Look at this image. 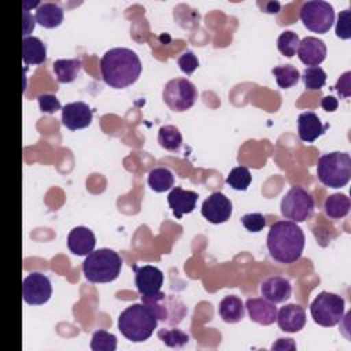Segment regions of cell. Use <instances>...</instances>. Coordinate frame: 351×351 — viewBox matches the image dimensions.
<instances>
[{"label":"cell","instance_id":"6da1fadb","mask_svg":"<svg viewBox=\"0 0 351 351\" xmlns=\"http://www.w3.org/2000/svg\"><path fill=\"white\" fill-rule=\"evenodd\" d=\"M141 69L138 55L123 47L108 49L100 59L103 81L114 89H123L133 85L138 80Z\"/></svg>","mask_w":351,"mask_h":351},{"label":"cell","instance_id":"7a4b0ae2","mask_svg":"<svg viewBox=\"0 0 351 351\" xmlns=\"http://www.w3.org/2000/svg\"><path fill=\"white\" fill-rule=\"evenodd\" d=\"M266 244L274 261L289 265L302 256L306 237L296 222L277 221L270 226Z\"/></svg>","mask_w":351,"mask_h":351},{"label":"cell","instance_id":"3957f363","mask_svg":"<svg viewBox=\"0 0 351 351\" xmlns=\"http://www.w3.org/2000/svg\"><path fill=\"white\" fill-rule=\"evenodd\" d=\"M158 326V318L144 303H134L126 307L118 317L119 332L133 343L149 339Z\"/></svg>","mask_w":351,"mask_h":351},{"label":"cell","instance_id":"277c9868","mask_svg":"<svg viewBox=\"0 0 351 351\" xmlns=\"http://www.w3.org/2000/svg\"><path fill=\"white\" fill-rule=\"evenodd\" d=\"M122 269V259L114 250L100 248L86 255L82 273L89 282L103 284L114 281Z\"/></svg>","mask_w":351,"mask_h":351},{"label":"cell","instance_id":"5b68a950","mask_svg":"<svg viewBox=\"0 0 351 351\" xmlns=\"http://www.w3.org/2000/svg\"><path fill=\"white\" fill-rule=\"evenodd\" d=\"M317 177L329 188H343L351 178V158L347 152H329L318 158Z\"/></svg>","mask_w":351,"mask_h":351},{"label":"cell","instance_id":"8992f818","mask_svg":"<svg viewBox=\"0 0 351 351\" xmlns=\"http://www.w3.org/2000/svg\"><path fill=\"white\" fill-rule=\"evenodd\" d=\"M344 299L332 292L322 291L310 304V313L315 324L330 328L337 325L344 317Z\"/></svg>","mask_w":351,"mask_h":351},{"label":"cell","instance_id":"52a82bcc","mask_svg":"<svg viewBox=\"0 0 351 351\" xmlns=\"http://www.w3.org/2000/svg\"><path fill=\"white\" fill-rule=\"evenodd\" d=\"M281 214L292 222H304L314 213V199L302 186L293 185L281 199Z\"/></svg>","mask_w":351,"mask_h":351},{"label":"cell","instance_id":"ba28073f","mask_svg":"<svg viewBox=\"0 0 351 351\" xmlns=\"http://www.w3.org/2000/svg\"><path fill=\"white\" fill-rule=\"evenodd\" d=\"M303 25L314 33L324 34L330 30L335 22V10L332 4L322 0L304 1L299 12Z\"/></svg>","mask_w":351,"mask_h":351},{"label":"cell","instance_id":"9c48e42d","mask_svg":"<svg viewBox=\"0 0 351 351\" xmlns=\"http://www.w3.org/2000/svg\"><path fill=\"white\" fill-rule=\"evenodd\" d=\"M162 97L171 111L182 112L195 104L197 89L195 84L186 78H173L165 85Z\"/></svg>","mask_w":351,"mask_h":351},{"label":"cell","instance_id":"30bf717a","mask_svg":"<svg viewBox=\"0 0 351 351\" xmlns=\"http://www.w3.org/2000/svg\"><path fill=\"white\" fill-rule=\"evenodd\" d=\"M141 300L147 307L151 308L158 321H163L170 325L178 324L186 314V307L180 299L160 291L155 295L141 296Z\"/></svg>","mask_w":351,"mask_h":351},{"label":"cell","instance_id":"8fae6325","mask_svg":"<svg viewBox=\"0 0 351 351\" xmlns=\"http://www.w3.org/2000/svg\"><path fill=\"white\" fill-rule=\"evenodd\" d=\"M52 295L51 280L38 271L27 274L22 281V298L27 304L41 306L49 300Z\"/></svg>","mask_w":351,"mask_h":351},{"label":"cell","instance_id":"7c38bea8","mask_svg":"<svg viewBox=\"0 0 351 351\" xmlns=\"http://www.w3.org/2000/svg\"><path fill=\"white\" fill-rule=\"evenodd\" d=\"M232 202L222 193H211L202 204V215L211 223H223L232 215Z\"/></svg>","mask_w":351,"mask_h":351},{"label":"cell","instance_id":"4fadbf2b","mask_svg":"<svg viewBox=\"0 0 351 351\" xmlns=\"http://www.w3.org/2000/svg\"><path fill=\"white\" fill-rule=\"evenodd\" d=\"M134 270V282H136V288L140 292L141 296H149V295H155L160 291L162 285H163V273L151 265H145V266H133Z\"/></svg>","mask_w":351,"mask_h":351},{"label":"cell","instance_id":"5bb4252c","mask_svg":"<svg viewBox=\"0 0 351 351\" xmlns=\"http://www.w3.org/2000/svg\"><path fill=\"white\" fill-rule=\"evenodd\" d=\"M92 110L84 101L69 103L62 108V123L70 130L88 128L92 123Z\"/></svg>","mask_w":351,"mask_h":351},{"label":"cell","instance_id":"9a60e30c","mask_svg":"<svg viewBox=\"0 0 351 351\" xmlns=\"http://www.w3.org/2000/svg\"><path fill=\"white\" fill-rule=\"evenodd\" d=\"M278 328L287 333H296L306 325V311L300 304L289 303L277 311Z\"/></svg>","mask_w":351,"mask_h":351},{"label":"cell","instance_id":"2e32d148","mask_svg":"<svg viewBox=\"0 0 351 351\" xmlns=\"http://www.w3.org/2000/svg\"><path fill=\"white\" fill-rule=\"evenodd\" d=\"M298 58L306 66H318L326 58V45L317 37H304L298 47Z\"/></svg>","mask_w":351,"mask_h":351},{"label":"cell","instance_id":"e0dca14e","mask_svg":"<svg viewBox=\"0 0 351 351\" xmlns=\"http://www.w3.org/2000/svg\"><path fill=\"white\" fill-rule=\"evenodd\" d=\"M328 128L329 125L322 123L319 117L313 111H304L298 117V134L302 141H315L326 132Z\"/></svg>","mask_w":351,"mask_h":351},{"label":"cell","instance_id":"ac0fdd59","mask_svg":"<svg viewBox=\"0 0 351 351\" xmlns=\"http://www.w3.org/2000/svg\"><path fill=\"white\" fill-rule=\"evenodd\" d=\"M197 197H199V195L196 192L185 191L180 186H176L170 191V193L167 196V203L173 211V215L177 219H181L182 215L189 214L195 210Z\"/></svg>","mask_w":351,"mask_h":351},{"label":"cell","instance_id":"d6986e66","mask_svg":"<svg viewBox=\"0 0 351 351\" xmlns=\"http://www.w3.org/2000/svg\"><path fill=\"white\" fill-rule=\"evenodd\" d=\"M96 245V237L93 232L86 226H77L70 230L67 236V247L70 252L78 256L88 255Z\"/></svg>","mask_w":351,"mask_h":351},{"label":"cell","instance_id":"ffe728a7","mask_svg":"<svg viewBox=\"0 0 351 351\" xmlns=\"http://www.w3.org/2000/svg\"><path fill=\"white\" fill-rule=\"evenodd\" d=\"M250 318L261 325H271L277 318L276 303L269 302L265 298H251L245 302Z\"/></svg>","mask_w":351,"mask_h":351},{"label":"cell","instance_id":"44dd1931","mask_svg":"<svg viewBox=\"0 0 351 351\" xmlns=\"http://www.w3.org/2000/svg\"><path fill=\"white\" fill-rule=\"evenodd\" d=\"M261 293L271 303H282L291 298L292 287L287 278L281 276H273L261 284Z\"/></svg>","mask_w":351,"mask_h":351},{"label":"cell","instance_id":"7402d4cb","mask_svg":"<svg viewBox=\"0 0 351 351\" xmlns=\"http://www.w3.org/2000/svg\"><path fill=\"white\" fill-rule=\"evenodd\" d=\"M22 59L26 66L41 64L47 59L45 44L34 36L22 38Z\"/></svg>","mask_w":351,"mask_h":351},{"label":"cell","instance_id":"603a6c76","mask_svg":"<svg viewBox=\"0 0 351 351\" xmlns=\"http://www.w3.org/2000/svg\"><path fill=\"white\" fill-rule=\"evenodd\" d=\"M218 313L221 315V318L228 322V324H236L239 321H241L245 315V307L241 302V299L239 296L234 295H229L225 296L221 302H219V307H218Z\"/></svg>","mask_w":351,"mask_h":351},{"label":"cell","instance_id":"cb8c5ba5","mask_svg":"<svg viewBox=\"0 0 351 351\" xmlns=\"http://www.w3.org/2000/svg\"><path fill=\"white\" fill-rule=\"evenodd\" d=\"M64 18L63 10L55 3H41L36 10V21L45 29L58 27Z\"/></svg>","mask_w":351,"mask_h":351},{"label":"cell","instance_id":"d4e9b609","mask_svg":"<svg viewBox=\"0 0 351 351\" xmlns=\"http://www.w3.org/2000/svg\"><path fill=\"white\" fill-rule=\"evenodd\" d=\"M351 208V200L344 193L329 195L324 202L325 215L330 219L344 218Z\"/></svg>","mask_w":351,"mask_h":351},{"label":"cell","instance_id":"484cf974","mask_svg":"<svg viewBox=\"0 0 351 351\" xmlns=\"http://www.w3.org/2000/svg\"><path fill=\"white\" fill-rule=\"evenodd\" d=\"M53 74L60 84L73 82L81 70V60L80 59H58L52 64Z\"/></svg>","mask_w":351,"mask_h":351},{"label":"cell","instance_id":"4316f807","mask_svg":"<svg viewBox=\"0 0 351 351\" xmlns=\"http://www.w3.org/2000/svg\"><path fill=\"white\" fill-rule=\"evenodd\" d=\"M148 185L154 192H165L174 186V176L166 167H155L148 174Z\"/></svg>","mask_w":351,"mask_h":351},{"label":"cell","instance_id":"83f0119b","mask_svg":"<svg viewBox=\"0 0 351 351\" xmlns=\"http://www.w3.org/2000/svg\"><path fill=\"white\" fill-rule=\"evenodd\" d=\"M158 143L167 151H178L182 145V136L174 125H165L158 132Z\"/></svg>","mask_w":351,"mask_h":351},{"label":"cell","instance_id":"f1b7e54d","mask_svg":"<svg viewBox=\"0 0 351 351\" xmlns=\"http://www.w3.org/2000/svg\"><path fill=\"white\" fill-rule=\"evenodd\" d=\"M273 75L276 77V82L281 89H288L295 86L300 80L299 70L292 64H282L277 66L271 70Z\"/></svg>","mask_w":351,"mask_h":351},{"label":"cell","instance_id":"f546056e","mask_svg":"<svg viewBox=\"0 0 351 351\" xmlns=\"http://www.w3.org/2000/svg\"><path fill=\"white\" fill-rule=\"evenodd\" d=\"M300 77L304 82V86L310 90H319L326 82V73L319 66H311L304 69Z\"/></svg>","mask_w":351,"mask_h":351},{"label":"cell","instance_id":"4dcf8cb0","mask_svg":"<svg viewBox=\"0 0 351 351\" xmlns=\"http://www.w3.org/2000/svg\"><path fill=\"white\" fill-rule=\"evenodd\" d=\"M251 173L245 166L233 167L226 177V184H229L236 191H245L251 184Z\"/></svg>","mask_w":351,"mask_h":351},{"label":"cell","instance_id":"1f68e13d","mask_svg":"<svg viewBox=\"0 0 351 351\" xmlns=\"http://www.w3.org/2000/svg\"><path fill=\"white\" fill-rule=\"evenodd\" d=\"M90 348L93 351H115L117 350V336L108 333L104 329H99L92 335Z\"/></svg>","mask_w":351,"mask_h":351},{"label":"cell","instance_id":"d6a6232c","mask_svg":"<svg viewBox=\"0 0 351 351\" xmlns=\"http://www.w3.org/2000/svg\"><path fill=\"white\" fill-rule=\"evenodd\" d=\"M299 36L295 32L291 30H285L282 32L278 38H277V48L278 51L287 56V58H292L293 55H296L298 52V47H299Z\"/></svg>","mask_w":351,"mask_h":351},{"label":"cell","instance_id":"836d02e7","mask_svg":"<svg viewBox=\"0 0 351 351\" xmlns=\"http://www.w3.org/2000/svg\"><path fill=\"white\" fill-rule=\"evenodd\" d=\"M158 337L167 347H182L189 341V336L180 329H159Z\"/></svg>","mask_w":351,"mask_h":351},{"label":"cell","instance_id":"e575fe53","mask_svg":"<svg viewBox=\"0 0 351 351\" xmlns=\"http://www.w3.org/2000/svg\"><path fill=\"white\" fill-rule=\"evenodd\" d=\"M336 36L341 40H348L351 37V10L346 8L340 11L336 22Z\"/></svg>","mask_w":351,"mask_h":351},{"label":"cell","instance_id":"d590c367","mask_svg":"<svg viewBox=\"0 0 351 351\" xmlns=\"http://www.w3.org/2000/svg\"><path fill=\"white\" fill-rule=\"evenodd\" d=\"M241 223L248 232L256 233L266 226V218L261 213H250L241 217Z\"/></svg>","mask_w":351,"mask_h":351},{"label":"cell","instance_id":"8d00e7d4","mask_svg":"<svg viewBox=\"0 0 351 351\" xmlns=\"http://www.w3.org/2000/svg\"><path fill=\"white\" fill-rule=\"evenodd\" d=\"M177 64L182 73L191 75L199 67V59L192 51H185L182 55H180Z\"/></svg>","mask_w":351,"mask_h":351},{"label":"cell","instance_id":"74e56055","mask_svg":"<svg viewBox=\"0 0 351 351\" xmlns=\"http://www.w3.org/2000/svg\"><path fill=\"white\" fill-rule=\"evenodd\" d=\"M38 100V106H40V110L43 112H47V114H53L56 112L58 110L63 108L60 101L58 100V97L55 95H51V93H44V95H40L37 97Z\"/></svg>","mask_w":351,"mask_h":351},{"label":"cell","instance_id":"f35d334b","mask_svg":"<svg viewBox=\"0 0 351 351\" xmlns=\"http://www.w3.org/2000/svg\"><path fill=\"white\" fill-rule=\"evenodd\" d=\"M335 90L343 99H347L351 96V71H346L344 74L340 75V78L335 85Z\"/></svg>","mask_w":351,"mask_h":351},{"label":"cell","instance_id":"ab89813d","mask_svg":"<svg viewBox=\"0 0 351 351\" xmlns=\"http://www.w3.org/2000/svg\"><path fill=\"white\" fill-rule=\"evenodd\" d=\"M22 21H23V37H29L30 32L34 29L36 26V18H33V15L30 14V10L26 7H22Z\"/></svg>","mask_w":351,"mask_h":351},{"label":"cell","instance_id":"60d3db41","mask_svg":"<svg viewBox=\"0 0 351 351\" xmlns=\"http://www.w3.org/2000/svg\"><path fill=\"white\" fill-rule=\"evenodd\" d=\"M321 107H322L325 111H328V112H333V111L337 110L339 101H337V99L333 97V96H325V97H322V100H321Z\"/></svg>","mask_w":351,"mask_h":351},{"label":"cell","instance_id":"b9f144b4","mask_svg":"<svg viewBox=\"0 0 351 351\" xmlns=\"http://www.w3.org/2000/svg\"><path fill=\"white\" fill-rule=\"evenodd\" d=\"M296 344L292 339H278L273 346L271 350H295Z\"/></svg>","mask_w":351,"mask_h":351},{"label":"cell","instance_id":"7bdbcfd3","mask_svg":"<svg viewBox=\"0 0 351 351\" xmlns=\"http://www.w3.org/2000/svg\"><path fill=\"white\" fill-rule=\"evenodd\" d=\"M259 7L267 12V14H278L281 4L278 1H263V3H258Z\"/></svg>","mask_w":351,"mask_h":351}]
</instances>
